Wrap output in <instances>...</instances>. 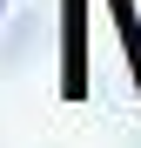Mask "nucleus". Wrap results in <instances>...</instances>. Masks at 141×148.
<instances>
[{
  "mask_svg": "<svg viewBox=\"0 0 141 148\" xmlns=\"http://www.w3.org/2000/svg\"><path fill=\"white\" fill-rule=\"evenodd\" d=\"M108 7H114V27H121L128 67H134V88H141V20H134V0H108Z\"/></svg>",
  "mask_w": 141,
  "mask_h": 148,
  "instance_id": "1",
  "label": "nucleus"
},
{
  "mask_svg": "<svg viewBox=\"0 0 141 148\" xmlns=\"http://www.w3.org/2000/svg\"><path fill=\"white\" fill-rule=\"evenodd\" d=\"M81 0H67V94H81Z\"/></svg>",
  "mask_w": 141,
  "mask_h": 148,
  "instance_id": "2",
  "label": "nucleus"
}]
</instances>
